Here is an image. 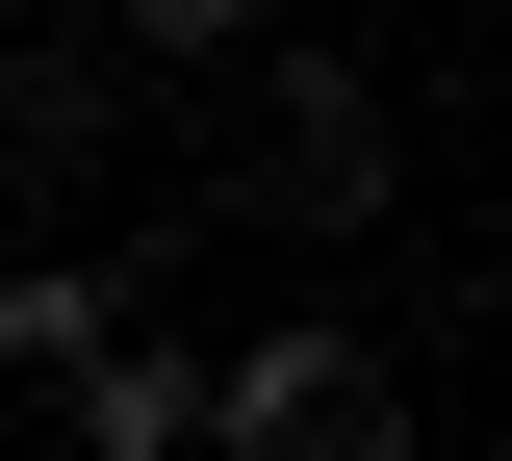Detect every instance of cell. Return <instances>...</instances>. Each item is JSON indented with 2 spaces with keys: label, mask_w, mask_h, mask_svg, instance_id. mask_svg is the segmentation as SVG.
<instances>
[{
  "label": "cell",
  "mask_w": 512,
  "mask_h": 461,
  "mask_svg": "<svg viewBox=\"0 0 512 461\" xmlns=\"http://www.w3.org/2000/svg\"><path fill=\"white\" fill-rule=\"evenodd\" d=\"M205 461H410V385H384V333H333V308L231 333V359H205Z\"/></svg>",
  "instance_id": "obj_1"
},
{
  "label": "cell",
  "mask_w": 512,
  "mask_h": 461,
  "mask_svg": "<svg viewBox=\"0 0 512 461\" xmlns=\"http://www.w3.org/2000/svg\"><path fill=\"white\" fill-rule=\"evenodd\" d=\"M231 77H256V154H231V180L282 205V231H359V205H384V103H359L333 52H282V26H256Z\"/></svg>",
  "instance_id": "obj_2"
},
{
  "label": "cell",
  "mask_w": 512,
  "mask_h": 461,
  "mask_svg": "<svg viewBox=\"0 0 512 461\" xmlns=\"http://www.w3.org/2000/svg\"><path fill=\"white\" fill-rule=\"evenodd\" d=\"M52 410H77V461H205V359H154L128 308L52 359Z\"/></svg>",
  "instance_id": "obj_3"
},
{
  "label": "cell",
  "mask_w": 512,
  "mask_h": 461,
  "mask_svg": "<svg viewBox=\"0 0 512 461\" xmlns=\"http://www.w3.org/2000/svg\"><path fill=\"white\" fill-rule=\"evenodd\" d=\"M0 154H52V180H77V154H128V77L77 52V26H52V52H0Z\"/></svg>",
  "instance_id": "obj_4"
},
{
  "label": "cell",
  "mask_w": 512,
  "mask_h": 461,
  "mask_svg": "<svg viewBox=\"0 0 512 461\" xmlns=\"http://www.w3.org/2000/svg\"><path fill=\"white\" fill-rule=\"evenodd\" d=\"M77 333H103V282H77V257H26V282H0V385H52Z\"/></svg>",
  "instance_id": "obj_5"
},
{
  "label": "cell",
  "mask_w": 512,
  "mask_h": 461,
  "mask_svg": "<svg viewBox=\"0 0 512 461\" xmlns=\"http://www.w3.org/2000/svg\"><path fill=\"white\" fill-rule=\"evenodd\" d=\"M256 26H282V0H128V52H180V77H231Z\"/></svg>",
  "instance_id": "obj_6"
}]
</instances>
